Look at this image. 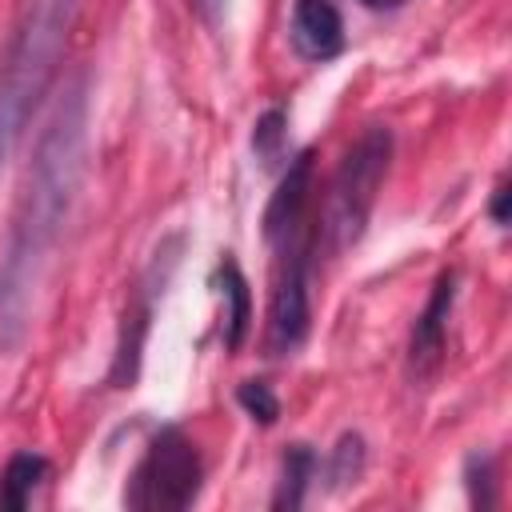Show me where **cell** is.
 <instances>
[{"mask_svg":"<svg viewBox=\"0 0 512 512\" xmlns=\"http://www.w3.org/2000/svg\"><path fill=\"white\" fill-rule=\"evenodd\" d=\"M84 148H88V80L76 76L56 100L48 124L40 128V140L32 148L16 196L8 248L0 264V348H16L28 332L48 252L56 248L84 180Z\"/></svg>","mask_w":512,"mask_h":512,"instance_id":"1","label":"cell"},{"mask_svg":"<svg viewBox=\"0 0 512 512\" xmlns=\"http://www.w3.org/2000/svg\"><path fill=\"white\" fill-rule=\"evenodd\" d=\"M76 16V0H28L0 56V164L20 144L40 96L48 92Z\"/></svg>","mask_w":512,"mask_h":512,"instance_id":"2","label":"cell"},{"mask_svg":"<svg viewBox=\"0 0 512 512\" xmlns=\"http://www.w3.org/2000/svg\"><path fill=\"white\" fill-rule=\"evenodd\" d=\"M392 164V132L384 124H372L340 160L332 184H328V200L316 224V240L324 256H344L360 236L364 224L372 216L376 192L388 176Z\"/></svg>","mask_w":512,"mask_h":512,"instance_id":"3","label":"cell"},{"mask_svg":"<svg viewBox=\"0 0 512 512\" xmlns=\"http://www.w3.org/2000/svg\"><path fill=\"white\" fill-rule=\"evenodd\" d=\"M200 492V456L196 444L176 432L164 428L152 436L144 460L136 464L124 500L132 508H188Z\"/></svg>","mask_w":512,"mask_h":512,"instance_id":"4","label":"cell"},{"mask_svg":"<svg viewBox=\"0 0 512 512\" xmlns=\"http://www.w3.org/2000/svg\"><path fill=\"white\" fill-rule=\"evenodd\" d=\"M308 320H312V304H308V244L304 236L284 240L280 244V272L272 284V300H268V352L272 356H288L304 344L308 336Z\"/></svg>","mask_w":512,"mask_h":512,"instance_id":"5","label":"cell"},{"mask_svg":"<svg viewBox=\"0 0 512 512\" xmlns=\"http://www.w3.org/2000/svg\"><path fill=\"white\" fill-rule=\"evenodd\" d=\"M288 40L296 56L324 64L344 52V16L332 0H296L288 20Z\"/></svg>","mask_w":512,"mask_h":512,"instance_id":"6","label":"cell"},{"mask_svg":"<svg viewBox=\"0 0 512 512\" xmlns=\"http://www.w3.org/2000/svg\"><path fill=\"white\" fill-rule=\"evenodd\" d=\"M308 196H312V152H300V156L284 168V176H280V184H276V192H272V204H268V212H264V236H268L276 248H280L284 240H296V236L304 232Z\"/></svg>","mask_w":512,"mask_h":512,"instance_id":"7","label":"cell"},{"mask_svg":"<svg viewBox=\"0 0 512 512\" xmlns=\"http://www.w3.org/2000/svg\"><path fill=\"white\" fill-rule=\"evenodd\" d=\"M452 296H456V276L444 272L432 288L428 308L420 312L416 328H412V344H408V364L416 376H424L428 368H436L440 352H444V328H448V312H452Z\"/></svg>","mask_w":512,"mask_h":512,"instance_id":"8","label":"cell"},{"mask_svg":"<svg viewBox=\"0 0 512 512\" xmlns=\"http://www.w3.org/2000/svg\"><path fill=\"white\" fill-rule=\"evenodd\" d=\"M44 476H48V460L40 452H16V456H8V464L0 472V508H12V512L28 508L32 496H36V488L44 484Z\"/></svg>","mask_w":512,"mask_h":512,"instance_id":"9","label":"cell"},{"mask_svg":"<svg viewBox=\"0 0 512 512\" xmlns=\"http://www.w3.org/2000/svg\"><path fill=\"white\" fill-rule=\"evenodd\" d=\"M220 300H224V344L240 348L248 320H252V296H248V280L240 276L232 260L220 264Z\"/></svg>","mask_w":512,"mask_h":512,"instance_id":"10","label":"cell"},{"mask_svg":"<svg viewBox=\"0 0 512 512\" xmlns=\"http://www.w3.org/2000/svg\"><path fill=\"white\" fill-rule=\"evenodd\" d=\"M316 476V456L308 444H292L284 452V476H280V492H276V508H300L304 504V492H308V480Z\"/></svg>","mask_w":512,"mask_h":512,"instance_id":"11","label":"cell"},{"mask_svg":"<svg viewBox=\"0 0 512 512\" xmlns=\"http://www.w3.org/2000/svg\"><path fill=\"white\" fill-rule=\"evenodd\" d=\"M236 400H240V408H244L252 420H260V424H272V420L280 416V400H276V392H272L264 380H244V384L236 388Z\"/></svg>","mask_w":512,"mask_h":512,"instance_id":"12","label":"cell"},{"mask_svg":"<svg viewBox=\"0 0 512 512\" xmlns=\"http://www.w3.org/2000/svg\"><path fill=\"white\" fill-rule=\"evenodd\" d=\"M280 136H284V112L272 108V112H264V116L256 120L252 144H256V152H260L264 160H276V156H280Z\"/></svg>","mask_w":512,"mask_h":512,"instance_id":"13","label":"cell"},{"mask_svg":"<svg viewBox=\"0 0 512 512\" xmlns=\"http://www.w3.org/2000/svg\"><path fill=\"white\" fill-rule=\"evenodd\" d=\"M360 464H364V444H360V436H344V440L336 444V452H332L328 476H332V480H356V476H360Z\"/></svg>","mask_w":512,"mask_h":512,"instance_id":"14","label":"cell"},{"mask_svg":"<svg viewBox=\"0 0 512 512\" xmlns=\"http://www.w3.org/2000/svg\"><path fill=\"white\" fill-rule=\"evenodd\" d=\"M204 24H220V16H224V8H228V0H184Z\"/></svg>","mask_w":512,"mask_h":512,"instance_id":"15","label":"cell"},{"mask_svg":"<svg viewBox=\"0 0 512 512\" xmlns=\"http://www.w3.org/2000/svg\"><path fill=\"white\" fill-rule=\"evenodd\" d=\"M492 220H496V224L508 220V180H500L496 192H492Z\"/></svg>","mask_w":512,"mask_h":512,"instance_id":"16","label":"cell"},{"mask_svg":"<svg viewBox=\"0 0 512 512\" xmlns=\"http://www.w3.org/2000/svg\"><path fill=\"white\" fill-rule=\"evenodd\" d=\"M364 8H400L404 0H360Z\"/></svg>","mask_w":512,"mask_h":512,"instance_id":"17","label":"cell"}]
</instances>
